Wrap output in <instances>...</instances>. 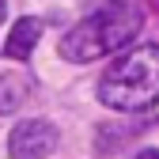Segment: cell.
<instances>
[{
  "label": "cell",
  "mask_w": 159,
  "mask_h": 159,
  "mask_svg": "<svg viewBox=\"0 0 159 159\" xmlns=\"http://www.w3.org/2000/svg\"><path fill=\"white\" fill-rule=\"evenodd\" d=\"M61 144V133L46 117H27L19 121L8 136V155L11 159H49Z\"/></svg>",
  "instance_id": "3957f363"
},
{
  "label": "cell",
  "mask_w": 159,
  "mask_h": 159,
  "mask_svg": "<svg viewBox=\"0 0 159 159\" xmlns=\"http://www.w3.org/2000/svg\"><path fill=\"white\" fill-rule=\"evenodd\" d=\"M136 159H159V148H144V152L136 155Z\"/></svg>",
  "instance_id": "8992f818"
},
{
  "label": "cell",
  "mask_w": 159,
  "mask_h": 159,
  "mask_svg": "<svg viewBox=\"0 0 159 159\" xmlns=\"http://www.w3.org/2000/svg\"><path fill=\"white\" fill-rule=\"evenodd\" d=\"M27 95H30V76L27 72H19V68L0 72V114H15L27 102Z\"/></svg>",
  "instance_id": "5b68a950"
},
{
  "label": "cell",
  "mask_w": 159,
  "mask_h": 159,
  "mask_svg": "<svg viewBox=\"0 0 159 159\" xmlns=\"http://www.w3.org/2000/svg\"><path fill=\"white\" fill-rule=\"evenodd\" d=\"M38 38H42V23H38L34 15H23V19L11 27L8 42H4V53L15 57V61H27V57L34 53V46H38Z\"/></svg>",
  "instance_id": "277c9868"
},
{
  "label": "cell",
  "mask_w": 159,
  "mask_h": 159,
  "mask_svg": "<svg viewBox=\"0 0 159 159\" xmlns=\"http://www.w3.org/2000/svg\"><path fill=\"white\" fill-rule=\"evenodd\" d=\"M144 27V11L133 0H110V4L95 8L61 38V57L72 65H91L106 53L125 49Z\"/></svg>",
  "instance_id": "6da1fadb"
},
{
  "label": "cell",
  "mask_w": 159,
  "mask_h": 159,
  "mask_svg": "<svg viewBox=\"0 0 159 159\" xmlns=\"http://www.w3.org/2000/svg\"><path fill=\"white\" fill-rule=\"evenodd\" d=\"M4 15H8V0H0V23H4Z\"/></svg>",
  "instance_id": "52a82bcc"
},
{
  "label": "cell",
  "mask_w": 159,
  "mask_h": 159,
  "mask_svg": "<svg viewBox=\"0 0 159 159\" xmlns=\"http://www.w3.org/2000/svg\"><path fill=\"white\" fill-rule=\"evenodd\" d=\"M98 98L121 114H140V110L159 106V46L125 49L102 72Z\"/></svg>",
  "instance_id": "7a4b0ae2"
}]
</instances>
